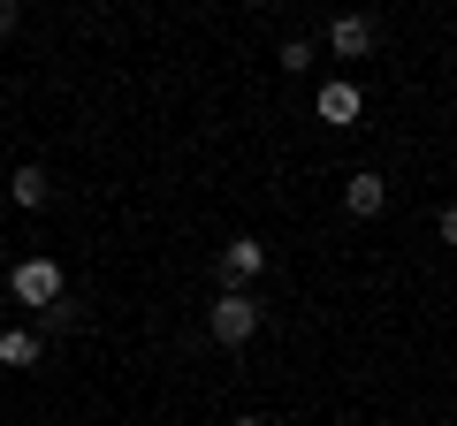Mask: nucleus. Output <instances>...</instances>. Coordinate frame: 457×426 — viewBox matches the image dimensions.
I'll return each mask as SVG.
<instances>
[{"instance_id": "nucleus-9", "label": "nucleus", "mask_w": 457, "mask_h": 426, "mask_svg": "<svg viewBox=\"0 0 457 426\" xmlns=\"http://www.w3.org/2000/svg\"><path fill=\"white\" fill-rule=\"evenodd\" d=\"M77 320H84V312H77V305L62 297V305H46V312H38V335H69Z\"/></svg>"}, {"instance_id": "nucleus-11", "label": "nucleus", "mask_w": 457, "mask_h": 426, "mask_svg": "<svg viewBox=\"0 0 457 426\" xmlns=\"http://www.w3.org/2000/svg\"><path fill=\"white\" fill-rule=\"evenodd\" d=\"M442 244H457V206H442Z\"/></svg>"}, {"instance_id": "nucleus-10", "label": "nucleus", "mask_w": 457, "mask_h": 426, "mask_svg": "<svg viewBox=\"0 0 457 426\" xmlns=\"http://www.w3.org/2000/svg\"><path fill=\"white\" fill-rule=\"evenodd\" d=\"M275 61L290 69V77H305V69H312V38H282V53H275Z\"/></svg>"}, {"instance_id": "nucleus-6", "label": "nucleus", "mask_w": 457, "mask_h": 426, "mask_svg": "<svg viewBox=\"0 0 457 426\" xmlns=\"http://www.w3.org/2000/svg\"><path fill=\"white\" fill-rule=\"evenodd\" d=\"M343 206L359 213V221H374V213H381V206H389V183H381V176H374V168H359V176L343 183Z\"/></svg>"}, {"instance_id": "nucleus-7", "label": "nucleus", "mask_w": 457, "mask_h": 426, "mask_svg": "<svg viewBox=\"0 0 457 426\" xmlns=\"http://www.w3.org/2000/svg\"><path fill=\"white\" fill-rule=\"evenodd\" d=\"M38 358H46V335L38 328H0V365L23 373V365H38Z\"/></svg>"}, {"instance_id": "nucleus-3", "label": "nucleus", "mask_w": 457, "mask_h": 426, "mask_svg": "<svg viewBox=\"0 0 457 426\" xmlns=\"http://www.w3.org/2000/svg\"><path fill=\"white\" fill-rule=\"evenodd\" d=\"M359 115H366V92L351 77H328L320 84V122L328 130H359Z\"/></svg>"}, {"instance_id": "nucleus-4", "label": "nucleus", "mask_w": 457, "mask_h": 426, "mask_svg": "<svg viewBox=\"0 0 457 426\" xmlns=\"http://www.w3.org/2000/svg\"><path fill=\"white\" fill-rule=\"evenodd\" d=\"M267 274V244H260V236H228V244H221V282H228V290H245V282H260Z\"/></svg>"}, {"instance_id": "nucleus-2", "label": "nucleus", "mask_w": 457, "mask_h": 426, "mask_svg": "<svg viewBox=\"0 0 457 426\" xmlns=\"http://www.w3.org/2000/svg\"><path fill=\"white\" fill-rule=\"evenodd\" d=\"M8 297H16V305H38V312H46V305H62V266H54V259H16V266H8Z\"/></svg>"}, {"instance_id": "nucleus-12", "label": "nucleus", "mask_w": 457, "mask_h": 426, "mask_svg": "<svg viewBox=\"0 0 457 426\" xmlns=\"http://www.w3.org/2000/svg\"><path fill=\"white\" fill-rule=\"evenodd\" d=\"M0 31H16V8H0Z\"/></svg>"}, {"instance_id": "nucleus-1", "label": "nucleus", "mask_w": 457, "mask_h": 426, "mask_svg": "<svg viewBox=\"0 0 457 426\" xmlns=\"http://www.w3.org/2000/svg\"><path fill=\"white\" fill-rule=\"evenodd\" d=\"M206 335H213V343H228V350L252 343V335H260V297H252V290H221V297H213V312H206Z\"/></svg>"}, {"instance_id": "nucleus-5", "label": "nucleus", "mask_w": 457, "mask_h": 426, "mask_svg": "<svg viewBox=\"0 0 457 426\" xmlns=\"http://www.w3.org/2000/svg\"><path fill=\"white\" fill-rule=\"evenodd\" d=\"M328 53L336 61H366L374 53V16H336L328 23Z\"/></svg>"}, {"instance_id": "nucleus-13", "label": "nucleus", "mask_w": 457, "mask_h": 426, "mask_svg": "<svg viewBox=\"0 0 457 426\" xmlns=\"http://www.w3.org/2000/svg\"><path fill=\"white\" fill-rule=\"evenodd\" d=\"M228 426H267V419H228Z\"/></svg>"}, {"instance_id": "nucleus-8", "label": "nucleus", "mask_w": 457, "mask_h": 426, "mask_svg": "<svg viewBox=\"0 0 457 426\" xmlns=\"http://www.w3.org/2000/svg\"><path fill=\"white\" fill-rule=\"evenodd\" d=\"M8 198H16L23 213H38V206H46V198H54V176H46V168H31V160H23L16 176H8Z\"/></svg>"}]
</instances>
